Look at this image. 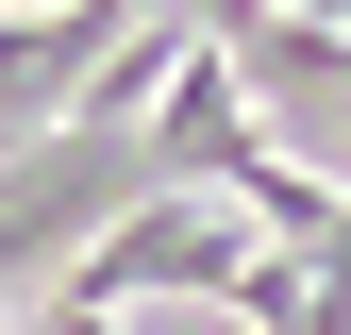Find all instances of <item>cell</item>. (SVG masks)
Returning a JSON list of instances; mask_svg holds the SVG:
<instances>
[{
	"instance_id": "2",
	"label": "cell",
	"mask_w": 351,
	"mask_h": 335,
	"mask_svg": "<svg viewBox=\"0 0 351 335\" xmlns=\"http://www.w3.org/2000/svg\"><path fill=\"white\" fill-rule=\"evenodd\" d=\"M251 268H268V235L234 201H134L117 235H84V268L51 302H84V319H117V302H251Z\"/></svg>"
},
{
	"instance_id": "1",
	"label": "cell",
	"mask_w": 351,
	"mask_h": 335,
	"mask_svg": "<svg viewBox=\"0 0 351 335\" xmlns=\"http://www.w3.org/2000/svg\"><path fill=\"white\" fill-rule=\"evenodd\" d=\"M134 201H151L134 117H51L34 151H0V302H51L84 268V235H117Z\"/></svg>"
},
{
	"instance_id": "3",
	"label": "cell",
	"mask_w": 351,
	"mask_h": 335,
	"mask_svg": "<svg viewBox=\"0 0 351 335\" xmlns=\"http://www.w3.org/2000/svg\"><path fill=\"white\" fill-rule=\"evenodd\" d=\"M34 335H101V319H84V302H34Z\"/></svg>"
}]
</instances>
